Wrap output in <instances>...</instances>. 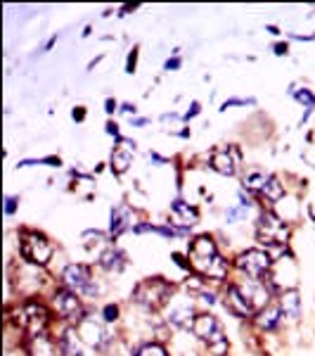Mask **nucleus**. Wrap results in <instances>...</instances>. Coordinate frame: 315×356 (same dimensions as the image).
<instances>
[{"label":"nucleus","mask_w":315,"mask_h":356,"mask_svg":"<svg viewBox=\"0 0 315 356\" xmlns=\"http://www.w3.org/2000/svg\"><path fill=\"white\" fill-rule=\"evenodd\" d=\"M171 211H173V216H176V221L180 223V226H194L199 219V214H197V209L190 204H185L182 200H176L173 204H171Z\"/></svg>","instance_id":"obj_15"},{"label":"nucleus","mask_w":315,"mask_h":356,"mask_svg":"<svg viewBox=\"0 0 315 356\" xmlns=\"http://www.w3.org/2000/svg\"><path fill=\"white\" fill-rule=\"evenodd\" d=\"M135 356H169V354H166V349L162 347V344L150 342V344H142Z\"/></svg>","instance_id":"obj_24"},{"label":"nucleus","mask_w":315,"mask_h":356,"mask_svg":"<svg viewBox=\"0 0 315 356\" xmlns=\"http://www.w3.org/2000/svg\"><path fill=\"white\" fill-rule=\"evenodd\" d=\"M76 332H78V337H81L85 344H90V347H95V349L107 347L110 340H112L105 325L97 323L95 318H83L81 323L76 325Z\"/></svg>","instance_id":"obj_9"},{"label":"nucleus","mask_w":315,"mask_h":356,"mask_svg":"<svg viewBox=\"0 0 315 356\" xmlns=\"http://www.w3.org/2000/svg\"><path fill=\"white\" fill-rule=\"evenodd\" d=\"M180 67V60H169L166 62V69H178Z\"/></svg>","instance_id":"obj_31"},{"label":"nucleus","mask_w":315,"mask_h":356,"mask_svg":"<svg viewBox=\"0 0 315 356\" xmlns=\"http://www.w3.org/2000/svg\"><path fill=\"white\" fill-rule=\"evenodd\" d=\"M169 321L178 328H192V302H173L169 307Z\"/></svg>","instance_id":"obj_14"},{"label":"nucleus","mask_w":315,"mask_h":356,"mask_svg":"<svg viewBox=\"0 0 315 356\" xmlns=\"http://www.w3.org/2000/svg\"><path fill=\"white\" fill-rule=\"evenodd\" d=\"M211 169L219 171L221 176H235L237 171V152L232 147H223L211 154Z\"/></svg>","instance_id":"obj_13"},{"label":"nucleus","mask_w":315,"mask_h":356,"mask_svg":"<svg viewBox=\"0 0 315 356\" xmlns=\"http://www.w3.org/2000/svg\"><path fill=\"white\" fill-rule=\"evenodd\" d=\"M280 309H282V314L287 316V318L296 321L301 316V300H299V292L296 290H289L284 292L282 297H280Z\"/></svg>","instance_id":"obj_18"},{"label":"nucleus","mask_w":315,"mask_h":356,"mask_svg":"<svg viewBox=\"0 0 315 356\" xmlns=\"http://www.w3.org/2000/svg\"><path fill=\"white\" fill-rule=\"evenodd\" d=\"M280 318H282V309L266 304V309L256 314V325H259L261 330H273L275 325L280 323Z\"/></svg>","instance_id":"obj_19"},{"label":"nucleus","mask_w":315,"mask_h":356,"mask_svg":"<svg viewBox=\"0 0 315 356\" xmlns=\"http://www.w3.org/2000/svg\"><path fill=\"white\" fill-rule=\"evenodd\" d=\"M60 356H83L81 337H78L76 330H67L60 337Z\"/></svg>","instance_id":"obj_16"},{"label":"nucleus","mask_w":315,"mask_h":356,"mask_svg":"<svg viewBox=\"0 0 315 356\" xmlns=\"http://www.w3.org/2000/svg\"><path fill=\"white\" fill-rule=\"evenodd\" d=\"M55 309H57V314H60L62 318L69 321V323H74V325H78L85 318L81 300H78L76 292L69 290V288L55 292Z\"/></svg>","instance_id":"obj_8"},{"label":"nucleus","mask_w":315,"mask_h":356,"mask_svg":"<svg viewBox=\"0 0 315 356\" xmlns=\"http://www.w3.org/2000/svg\"><path fill=\"white\" fill-rule=\"evenodd\" d=\"M268 181V176H263V174H259V171H254V174H249L247 178H244V188H263V183Z\"/></svg>","instance_id":"obj_25"},{"label":"nucleus","mask_w":315,"mask_h":356,"mask_svg":"<svg viewBox=\"0 0 315 356\" xmlns=\"http://www.w3.org/2000/svg\"><path fill=\"white\" fill-rule=\"evenodd\" d=\"M114 110H117V102H114V100H107V112H114Z\"/></svg>","instance_id":"obj_34"},{"label":"nucleus","mask_w":315,"mask_h":356,"mask_svg":"<svg viewBox=\"0 0 315 356\" xmlns=\"http://www.w3.org/2000/svg\"><path fill=\"white\" fill-rule=\"evenodd\" d=\"M171 292H173V285L171 283H166L162 278H147L133 290V300L140 307L157 312V309H162L164 304L171 302Z\"/></svg>","instance_id":"obj_2"},{"label":"nucleus","mask_w":315,"mask_h":356,"mask_svg":"<svg viewBox=\"0 0 315 356\" xmlns=\"http://www.w3.org/2000/svg\"><path fill=\"white\" fill-rule=\"evenodd\" d=\"M121 112H126V114L133 112V114H135V105H124V110H121Z\"/></svg>","instance_id":"obj_35"},{"label":"nucleus","mask_w":315,"mask_h":356,"mask_svg":"<svg viewBox=\"0 0 315 356\" xmlns=\"http://www.w3.org/2000/svg\"><path fill=\"white\" fill-rule=\"evenodd\" d=\"M133 154H135V143L126 140V138H119V147H114V152H112L114 174H126L130 162H133Z\"/></svg>","instance_id":"obj_12"},{"label":"nucleus","mask_w":315,"mask_h":356,"mask_svg":"<svg viewBox=\"0 0 315 356\" xmlns=\"http://www.w3.org/2000/svg\"><path fill=\"white\" fill-rule=\"evenodd\" d=\"M294 97H296V100H299L301 102V105H306V114H303V122H306V119H308V114H311V110H313V105H315V95L311 93V90H306V88H301V90H296V93H294Z\"/></svg>","instance_id":"obj_23"},{"label":"nucleus","mask_w":315,"mask_h":356,"mask_svg":"<svg viewBox=\"0 0 315 356\" xmlns=\"http://www.w3.org/2000/svg\"><path fill=\"white\" fill-rule=\"evenodd\" d=\"M107 131H110V136H119V131H117V124H107Z\"/></svg>","instance_id":"obj_33"},{"label":"nucleus","mask_w":315,"mask_h":356,"mask_svg":"<svg viewBox=\"0 0 315 356\" xmlns=\"http://www.w3.org/2000/svg\"><path fill=\"white\" fill-rule=\"evenodd\" d=\"M135 50H133V53H130V57H128V74H133V69H135Z\"/></svg>","instance_id":"obj_29"},{"label":"nucleus","mask_w":315,"mask_h":356,"mask_svg":"<svg viewBox=\"0 0 315 356\" xmlns=\"http://www.w3.org/2000/svg\"><path fill=\"white\" fill-rule=\"evenodd\" d=\"M261 193L266 195L268 200H280L284 195V186H280V181L275 176H268V181L263 183Z\"/></svg>","instance_id":"obj_22"},{"label":"nucleus","mask_w":315,"mask_h":356,"mask_svg":"<svg viewBox=\"0 0 315 356\" xmlns=\"http://www.w3.org/2000/svg\"><path fill=\"white\" fill-rule=\"evenodd\" d=\"M225 307L237 316H254L256 314V307L251 304V300L244 295V290L239 288V285H230V288H228Z\"/></svg>","instance_id":"obj_11"},{"label":"nucleus","mask_w":315,"mask_h":356,"mask_svg":"<svg viewBox=\"0 0 315 356\" xmlns=\"http://www.w3.org/2000/svg\"><path fill=\"white\" fill-rule=\"evenodd\" d=\"M19 316H22V325H26L33 335H41L43 325L48 323V312H45L43 304H36V302L24 304Z\"/></svg>","instance_id":"obj_10"},{"label":"nucleus","mask_w":315,"mask_h":356,"mask_svg":"<svg viewBox=\"0 0 315 356\" xmlns=\"http://www.w3.org/2000/svg\"><path fill=\"white\" fill-rule=\"evenodd\" d=\"M22 257L31 261L33 266H45L53 257V245L38 233H26L22 238Z\"/></svg>","instance_id":"obj_6"},{"label":"nucleus","mask_w":315,"mask_h":356,"mask_svg":"<svg viewBox=\"0 0 315 356\" xmlns=\"http://www.w3.org/2000/svg\"><path fill=\"white\" fill-rule=\"evenodd\" d=\"M130 226H133V214H130V209L128 207H117V209L112 211V226H110L112 235H121L124 231H128Z\"/></svg>","instance_id":"obj_17"},{"label":"nucleus","mask_w":315,"mask_h":356,"mask_svg":"<svg viewBox=\"0 0 315 356\" xmlns=\"http://www.w3.org/2000/svg\"><path fill=\"white\" fill-rule=\"evenodd\" d=\"M235 266L239 268L242 273H247L249 278H266L268 273H271V257H268V252L263 250H247L242 252V254L237 257V261H235Z\"/></svg>","instance_id":"obj_5"},{"label":"nucleus","mask_w":315,"mask_h":356,"mask_svg":"<svg viewBox=\"0 0 315 356\" xmlns=\"http://www.w3.org/2000/svg\"><path fill=\"white\" fill-rule=\"evenodd\" d=\"M190 261H192V268H197L199 273L209 275V278H223L228 271L225 261L221 259L219 250H216L214 238H209V235H199V238L192 240Z\"/></svg>","instance_id":"obj_1"},{"label":"nucleus","mask_w":315,"mask_h":356,"mask_svg":"<svg viewBox=\"0 0 315 356\" xmlns=\"http://www.w3.org/2000/svg\"><path fill=\"white\" fill-rule=\"evenodd\" d=\"M83 117H85L83 107H76V110H74V119H76V122H83Z\"/></svg>","instance_id":"obj_28"},{"label":"nucleus","mask_w":315,"mask_h":356,"mask_svg":"<svg viewBox=\"0 0 315 356\" xmlns=\"http://www.w3.org/2000/svg\"><path fill=\"white\" fill-rule=\"evenodd\" d=\"M15 209H17V197L5 200V214H15Z\"/></svg>","instance_id":"obj_27"},{"label":"nucleus","mask_w":315,"mask_h":356,"mask_svg":"<svg viewBox=\"0 0 315 356\" xmlns=\"http://www.w3.org/2000/svg\"><path fill=\"white\" fill-rule=\"evenodd\" d=\"M192 332L199 337V340H204L206 344H209V349L216 356H225L228 342H225V337H223V328H221L219 321H216V316H211V314L194 316Z\"/></svg>","instance_id":"obj_3"},{"label":"nucleus","mask_w":315,"mask_h":356,"mask_svg":"<svg viewBox=\"0 0 315 356\" xmlns=\"http://www.w3.org/2000/svg\"><path fill=\"white\" fill-rule=\"evenodd\" d=\"M197 112H199V102H192V110L185 114V119H192V117H194V114H197Z\"/></svg>","instance_id":"obj_30"},{"label":"nucleus","mask_w":315,"mask_h":356,"mask_svg":"<svg viewBox=\"0 0 315 356\" xmlns=\"http://www.w3.org/2000/svg\"><path fill=\"white\" fill-rule=\"evenodd\" d=\"M62 280H65V285L69 290H74L78 295H97V288H95V280L93 275H90V268L83 266V264H69L65 268V273H62Z\"/></svg>","instance_id":"obj_7"},{"label":"nucleus","mask_w":315,"mask_h":356,"mask_svg":"<svg viewBox=\"0 0 315 356\" xmlns=\"http://www.w3.org/2000/svg\"><path fill=\"white\" fill-rule=\"evenodd\" d=\"M102 316H105V321L107 323H112V321H117V316H119V307H105V312H102Z\"/></svg>","instance_id":"obj_26"},{"label":"nucleus","mask_w":315,"mask_h":356,"mask_svg":"<svg viewBox=\"0 0 315 356\" xmlns=\"http://www.w3.org/2000/svg\"><path fill=\"white\" fill-rule=\"evenodd\" d=\"M28 352L31 356H57V349L53 347V342L43 335H33L31 337V344H28Z\"/></svg>","instance_id":"obj_21"},{"label":"nucleus","mask_w":315,"mask_h":356,"mask_svg":"<svg viewBox=\"0 0 315 356\" xmlns=\"http://www.w3.org/2000/svg\"><path fill=\"white\" fill-rule=\"evenodd\" d=\"M100 264H102V268H107V271L121 273L126 268V254L121 250H107L105 254L100 257Z\"/></svg>","instance_id":"obj_20"},{"label":"nucleus","mask_w":315,"mask_h":356,"mask_svg":"<svg viewBox=\"0 0 315 356\" xmlns=\"http://www.w3.org/2000/svg\"><path fill=\"white\" fill-rule=\"evenodd\" d=\"M256 238H259L263 245L282 247V245H287L289 228L284 226L282 219H278L273 211H261L259 223H256Z\"/></svg>","instance_id":"obj_4"},{"label":"nucleus","mask_w":315,"mask_h":356,"mask_svg":"<svg viewBox=\"0 0 315 356\" xmlns=\"http://www.w3.org/2000/svg\"><path fill=\"white\" fill-rule=\"evenodd\" d=\"M275 53H278V55H284V53H287V45H282V43L275 45Z\"/></svg>","instance_id":"obj_32"}]
</instances>
